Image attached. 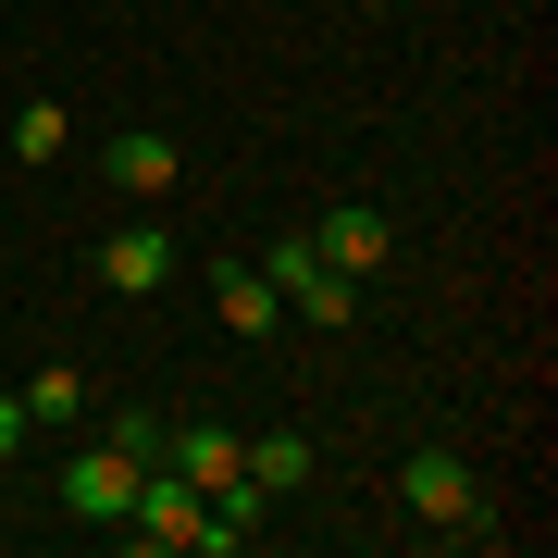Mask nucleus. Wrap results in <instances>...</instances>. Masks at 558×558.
I'll return each mask as SVG.
<instances>
[{
    "instance_id": "1",
    "label": "nucleus",
    "mask_w": 558,
    "mask_h": 558,
    "mask_svg": "<svg viewBox=\"0 0 558 558\" xmlns=\"http://www.w3.org/2000/svg\"><path fill=\"white\" fill-rule=\"evenodd\" d=\"M260 286H274L299 323H348V274H336L311 236H274V248H260Z\"/></svg>"
},
{
    "instance_id": "2",
    "label": "nucleus",
    "mask_w": 558,
    "mask_h": 558,
    "mask_svg": "<svg viewBox=\"0 0 558 558\" xmlns=\"http://www.w3.org/2000/svg\"><path fill=\"white\" fill-rule=\"evenodd\" d=\"M62 509H75V521H124V509H137V459H124L112 435L75 447V459H62Z\"/></svg>"
},
{
    "instance_id": "3",
    "label": "nucleus",
    "mask_w": 558,
    "mask_h": 558,
    "mask_svg": "<svg viewBox=\"0 0 558 558\" xmlns=\"http://www.w3.org/2000/svg\"><path fill=\"white\" fill-rule=\"evenodd\" d=\"M398 497H410L422 521H447V534H484V484L459 472L447 447H422V459H410V472H398Z\"/></svg>"
},
{
    "instance_id": "4",
    "label": "nucleus",
    "mask_w": 558,
    "mask_h": 558,
    "mask_svg": "<svg viewBox=\"0 0 558 558\" xmlns=\"http://www.w3.org/2000/svg\"><path fill=\"white\" fill-rule=\"evenodd\" d=\"M100 286L112 299H161V286H174V236H161V223H112L100 236Z\"/></svg>"
},
{
    "instance_id": "5",
    "label": "nucleus",
    "mask_w": 558,
    "mask_h": 558,
    "mask_svg": "<svg viewBox=\"0 0 558 558\" xmlns=\"http://www.w3.org/2000/svg\"><path fill=\"white\" fill-rule=\"evenodd\" d=\"M311 248H323V260H336V274L360 286V274H385V248H398V223H385L373 199H348L336 223H311Z\"/></svg>"
},
{
    "instance_id": "6",
    "label": "nucleus",
    "mask_w": 558,
    "mask_h": 558,
    "mask_svg": "<svg viewBox=\"0 0 558 558\" xmlns=\"http://www.w3.org/2000/svg\"><path fill=\"white\" fill-rule=\"evenodd\" d=\"M100 174L124 186V199H161V186L186 174V149H174V137H149V124H124V137L100 149Z\"/></svg>"
},
{
    "instance_id": "7",
    "label": "nucleus",
    "mask_w": 558,
    "mask_h": 558,
    "mask_svg": "<svg viewBox=\"0 0 558 558\" xmlns=\"http://www.w3.org/2000/svg\"><path fill=\"white\" fill-rule=\"evenodd\" d=\"M174 472L199 484V497H223V484H248V447L223 435V422H174Z\"/></svg>"
},
{
    "instance_id": "8",
    "label": "nucleus",
    "mask_w": 558,
    "mask_h": 558,
    "mask_svg": "<svg viewBox=\"0 0 558 558\" xmlns=\"http://www.w3.org/2000/svg\"><path fill=\"white\" fill-rule=\"evenodd\" d=\"M211 311L236 323V336H274V323H286V299L260 286V260H223V274H211Z\"/></svg>"
},
{
    "instance_id": "9",
    "label": "nucleus",
    "mask_w": 558,
    "mask_h": 558,
    "mask_svg": "<svg viewBox=\"0 0 558 558\" xmlns=\"http://www.w3.org/2000/svg\"><path fill=\"white\" fill-rule=\"evenodd\" d=\"M62 149H75V112H62V100H25V112H13V161H25V174H50Z\"/></svg>"
},
{
    "instance_id": "10",
    "label": "nucleus",
    "mask_w": 558,
    "mask_h": 558,
    "mask_svg": "<svg viewBox=\"0 0 558 558\" xmlns=\"http://www.w3.org/2000/svg\"><path fill=\"white\" fill-rule=\"evenodd\" d=\"M13 398H25V422H75V410H87V373H75V360H38Z\"/></svg>"
},
{
    "instance_id": "11",
    "label": "nucleus",
    "mask_w": 558,
    "mask_h": 558,
    "mask_svg": "<svg viewBox=\"0 0 558 558\" xmlns=\"http://www.w3.org/2000/svg\"><path fill=\"white\" fill-rule=\"evenodd\" d=\"M248 484H260V497L311 484V435H260V447H248Z\"/></svg>"
},
{
    "instance_id": "12",
    "label": "nucleus",
    "mask_w": 558,
    "mask_h": 558,
    "mask_svg": "<svg viewBox=\"0 0 558 558\" xmlns=\"http://www.w3.org/2000/svg\"><path fill=\"white\" fill-rule=\"evenodd\" d=\"M100 435H112L124 459H137V472H161V459H174V422H149V410H112Z\"/></svg>"
},
{
    "instance_id": "13",
    "label": "nucleus",
    "mask_w": 558,
    "mask_h": 558,
    "mask_svg": "<svg viewBox=\"0 0 558 558\" xmlns=\"http://www.w3.org/2000/svg\"><path fill=\"white\" fill-rule=\"evenodd\" d=\"M25 447V398H0V459H13Z\"/></svg>"
},
{
    "instance_id": "14",
    "label": "nucleus",
    "mask_w": 558,
    "mask_h": 558,
    "mask_svg": "<svg viewBox=\"0 0 558 558\" xmlns=\"http://www.w3.org/2000/svg\"><path fill=\"white\" fill-rule=\"evenodd\" d=\"M360 13H373V0H360Z\"/></svg>"
}]
</instances>
